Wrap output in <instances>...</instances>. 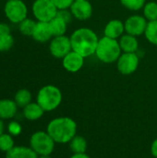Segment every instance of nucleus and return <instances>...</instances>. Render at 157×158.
<instances>
[{
  "instance_id": "obj_1",
  "label": "nucleus",
  "mask_w": 157,
  "mask_h": 158,
  "mask_svg": "<svg viewBox=\"0 0 157 158\" xmlns=\"http://www.w3.org/2000/svg\"><path fill=\"white\" fill-rule=\"evenodd\" d=\"M69 38L72 51L81 55L84 58L95 54L99 37L91 28L81 27L75 30Z\"/></svg>"
},
{
  "instance_id": "obj_2",
  "label": "nucleus",
  "mask_w": 157,
  "mask_h": 158,
  "mask_svg": "<svg viewBox=\"0 0 157 158\" xmlns=\"http://www.w3.org/2000/svg\"><path fill=\"white\" fill-rule=\"evenodd\" d=\"M46 131L56 143L65 144L77 135V123L68 117L56 118L48 123Z\"/></svg>"
},
{
  "instance_id": "obj_3",
  "label": "nucleus",
  "mask_w": 157,
  "mask_h": 158,
  "mask_svg": "<svg viewBox=\"0 0 157 158\" xmlns=\"http://www.w3.org/2000/svg\"><path fill=\"white\" fill-rule=\"evenodd\" d=\"M122 51L118 40L111 39L106 36L99 38V42L95 50L97 59L105 64H111L118 61Z\"/></svg>"
},
{
  "instance_id": "obj_4",
  "label": "nucleus",
  "mask_w": 157,
  "mask_h": 158,
  "mask_svg": "<svg viewBox=\"0 0 157 158\" xmlns=\"http://www.w3.org/2000/svg\"><path fill=\"white\" fill-rule=\"evenodd\" d=\"M62 92L56 85L48 84L43 86L37 93L36 102L41 106L44 112L56 110L62 102Z\"/></svg>"
},
{
  "instance_id": "obj_5",
  "label": "nucleus",
  "mask_w": 157,
  "mask_h": 158,
  "mask_svg": "<svg viewBox=\"0 0 157 158\" xmlns=\"http://www.w3.org/2000/svg\"><path fill=\"white\" fill-rule=\"evenodd\" d=\"M56 143L47 131H36L30 138V147L39 156H50L55 150Z\"/></svg>"
},
{
  "instance_id": "obj_6",
  "label": "nucleus",
  "mask_w": 157,
  "mask_h": 158,
  "mask_svg": "<svg viewBox=\"0 0 157 158\" xmlns=\"http://www.w3.org/2000/svg\"><path fill=\"white\" fill-rule=\"evenodd\" d=\"M31 11L37 21L49 22L56 16L58 10L51 0H34Z\"/></svg>"
},
{
  "instance_id": "obj_7",
  "label": "nucleus",
  "mask_w": 157,
  "mask_h": 158,
  "mask_svg": "<svg viewBox=\"0 0 157 158\" xmlns=\"http://www.w3.org/2000/svg\"><path fill=\"white\" fill-rule=\"evenodd\" d=\"M4 12L6 19L13 24H19L23 19L28 18V7L22 0L6 1Z\"/></svg>"
},
{
  "instance_id": "obj_8",
  "label": "nucleus",
  "mask_w": 157,
  "mask_h": 158,
  "mask_svg": "<svg viewBox=\"0 0 157 158\" xmlns=\"http://www.w3.org/2000/svg\"><path fill=\"white\" fill-rule=\"evenodd\" d=\"M71 51L72 47L69 36H54L51 39L49 44V52L54 57L62 59Z\"/></svg>"
},
{
  "instance_id": "obj_9",
  "label": "nucleus",
  "mask_w": 157,
  "mask_h": 158,
  "mask_svg": "<svg viewBox=\"0 0 157 158\" xmlns=\"http://www.w3.org/2000/svg\"><path fill=\"white\" fill-rule=\"evenodd\" d=\"M116 63L118 70L122 75H131L139 68L140 57L137 53H122Z\"/></svg>"
},
{
  "instance_id": "obj_10",
  "label": "nucleus",
  "mask_w": 157,
  "mask_h": 158,
  "mask_svg": "<svg viewBox=\"0 0 157 158\" xmlns=\"http://www.w3.org/2000/svg\"><path fill=\"white\" fill-rule=\"evenodd\" d=\"M148 20L142 15H131L125 21V32L133 36H141L144 34Z\"/></svg>"
},
{
  "instance_id": "obj_11",
  "label": "nucleus",
  "mask_w": 157,
  "mask_h": 158,
  "mask_svg": "<svg viewBox=\"0 0 157 158\" xmlns=\"http://www.w3.org/2000/svg\"><path fill=\"white\" fill-rule=\"evenodd\" d=\"M73 18L79 20L89 19L93 12V6L89 0L74 1L69 8Z\"/></svg>"
},
{
  "instance_id": "obj_12",
  "label": "nucleus",
  "mask_w": 157,
  "mask_h": 158,
  "mask_svg": "<svg viewBox=\"0 0 157 158\" xmlns=\"http://www.w3.org/2000/svg\"><path fill=\"white\" fill-rule=\"evenodd\" d=\"M84 57L77 52L71 51L62 58L63 68L70 73H76L80 71L84 65Z\"/></svg>"
},
{
  "instance_id": "obj_13",
  "label": "nucleus",
  "mask_w": 157,
  "mask_h": 158,
  "mask_svg": "<svg viewBox=\"0 0 157 158\" xmlns=\"http://www.w3.org/2000/svg\"><path fill=\"white\" fill-rule=\"evenodd\" d=\"M125 33L124 22L120 19H114L109 20L104 28V36L118 40Z\"/></svg>"
},
{
  "instance_id": "obj_14",
  "label": "nucleus",
  "mask_w": 157,
  "mask_h": 158,
  "mask_svg": "<svg viewBox=\"0 0 157 158\" xmlns=\"http://www.w3.org/2000/svg\"><path fill=\"white\" fill-rule=\"evenodd\" d=\"M32 39L38 43H46L54 37L49 22L37 21L32 33Z\"/></svg>"
},
{
  "instance_id": "obj_15",
  "label": "nucleus",
  "mask_w": 157,
  "mask_h": 158,
  "mask_svg": "<svg viewBox=\"0 0 157 158\" xmlns=\"http://www.w3.org/2000/svg\"><path fill=\"white\" fill-rule=\"evenodd\" d=\"M19 106L16 102L11 99H1L0 100V118L3 120H7L13 118L17 112Z\"/></svg>"
},
{
  "instance_id": "obj_16",
  "label": "nucleus",
  "mask_w": 157,
  "mask_h": 158,
  "mask_svg": "<svg viewBox=\"0 0 157 158\" xmlns=\"http://www.w3.org/2000/svg\"><path fill=\"white\" fill-rule=\"evenodd\" d=\"M118 43L122 53H137L139 49V41L137 37L126 32L118 39Z\"/></svg>"
},
{
  "instance_id": "obj_17",
  "label": "nucleus",
  "mask_w": 157,
  "mask_h": 158,
  "mask_svg": "<svg viewBox=\"0 0 157 158\" xmlns=\"http://www.w3.org/2000/svg\"><path fill=\"white\" fill-rule=\"evenodd\" d=\"M23 117L31 121H35L40 119L43 114H44V110L41 107V106L35 102H31L29 105H27L25 107H23V111H22Z\"/></svg>"
},
{
  "instance_id": "obj_18",
  "label": "nucleus",
  "mask_w": 157,
  "mask_h": 158,
  "mask_svg": "<svg viewBox=\"0 0 157 158\" xmlns=\"http://www.w3.org/2000/svg\"><path fill=\"white\" fill-rule=\"evenodd\" d=\"M39 156L27 146H14L10 151L6 153V158H38Z\"/></svg>"
},
{
  "instance_id": "obj_19",
  "label": "nucleus",
  "mask_w": 157,
  "mask_h": 158,
  "mask_svg": "<svg viewBox=\"0 0 157 158\" xmlns=\"http://www.w3.org/2000/svg\"><path fill=\"white\" fill-rule=\"evenodd\" d=\"M51 31L53 33V36H61V35H66V31L68 29V23L63 19L59 16H56L52 20L49 21Z\"/></svg>"
},
{
  "instance_id": "obj_20",
  "label": "nucleus",
  "mask_w": 157,
  "mask_h": 158,
  "mask_svg": "<svg viewBox=\"0 0 157 158\" xmlns=\"http://www.w3.org/2000/svg\"><path fill=\"white\" fill-rule=\"evenodd\" d=\"M69 148L73 154H81V153H86L88 148L87 141L84 137L76 135L69 143Z\"/></svg>"
},
{
  "instance_id": "obj_21",
  "label": "nucleus",
  "mask_w": 157,
  "mask_h": 158,
  "mask_svg": "<svg viewBox=\"0 0 157 158\" xmlns=\"http://www.w3.org/2000/svg\"><path fill=\"white\" fill-rule=\"evenodd\" d=\"M31 98H32V95H31V93L29 90H27V89H19L15 94L14 101L16 102V104H17V106L19 107L23 108L27 105L31 103Z\"/></svg>"
},
{
  "instance_id": "obj_22",
  "label": "nucleus",
  "mask_w": 157,
  "mask_h": 158,
  "mask_svg": "<svg viewBox=\"0 0 157 158\" xmlns=\"http://www.w3.org/2000/svg\"><path fill=\"white\" fill-rule=\"evenodd\" d=\"M36 23H37V20H34L30 18H26L19 24V30L22 35L31 37L33 31L35 29Z\"/></svg>"
},
{
  "instance_id": "obj_23",
  "label": "nucleus",
  "mask_w": 157,
  "mask_h": 158,
  "mask_svg": "<svg viewBox=\"0 0 157 158\" xmlns=\"http://www.w3.org/2000/svg\"><path fill=\"white\" fill-rule=\"evenodd\" d=\"M143 16L148 20H157V3L155 1L146 2L143 8Z\"/></svg>"
},
{
  "instance_id": "obj_24",
  "label": "nucleus",
  "mask_w": 157,
  "mask_h": 158,
  "mask_svg": "<svg viewBox=\"0 0 157 158\" xmlns=\"http://www.w3.org/2000/svg\"><path fill=\"white\" fill-rule=\"evenodd\" d=\"M146 38V40L154 44L157 45V20L148 21L145 32L143 34Z\"/></svg>"
},
{
  "instance_id": "obj_25",
  "label": "nucleus",
  "mask_w": 157,
  "mask_h": 158,
  "mask_svg": "<svg viewBox=\"0 0 157 158\" xmlns=\"http://www.w3.org/2000/svg\"><path fill=\"white\" fill-rule=\"evenodd\" d=\"M13 136L9 133H2L0 135V151L7 153L14 147Z\"/></svg>"
},
{
  "instance_id": "obj_26",
  "label": "nucleus",
  "mask_w": 157,
  "mask_h": 158,
  "mask_svg": "<svg viewBox=\"0 0 157 158\" xmlns=\"http://www.w3.org/2000/svg\"><path fill=\"white\" fill-rule=\"evenodd\" d=\"M120 4L128 10L139 11L142 10L146 4V0H119Z\"/></svg>"
},
{
  "instance_id": "obj_27",
  "label": "nucleus",
  "mask_w": 157,
  "mask_h": 158,
  "mask_svg": "<svg viewBox=\"0 0 157 158\" xmlns=\"http://www.w3.org/2000/svg\"><path fill=\"white\" fill-rule=\"evenodd\" d=\"M14 45V37L11 33L0 36V52H6Z\"/></svg>"
},
{
  "instance_id": "obj_28",
  "label": "nucleus",
  "mask_w": 157,
  "mask_h": 158,
  "mask_svg": "<svg viewBox=\"0 0 157 158\" xmlns=\"http://www.w3.org/2000/svg\"><path fill=\"white\" fill-rule=\"evenodd\" d=\"M7 131L12 136H18L21 133V125L17 121H10L7 125Z\"/></svg>"
},
{
  "instance_id": "obj_29",
  "label": "nucleus",
  "mask_w": 157,
  "mask_h": 158,
  "mask_svg": "<svg viewBox=\"0 0 157 158\" xmlns=\"http://www.w3.org/2000/svg\"><path fill=\"white\" fill-rule=\"evenodd\" d=\"M57 10H62V9H69L71 5L73 4L74 0H51Z\"/></svg>"
},
{
  "instance_id": "obj_30",
  "label": "nucleus",
  "mask_w": 157,
  "mask_h": 158,
  "mask_svg": "<svg viewBox=\"0 0 157 158\" xmlns=\"http://www.w3.org/2000/svg\"><path fill=\"white\" fill-rule=\"evenodd\" d=\"M56 15L59 16V17H61V18H62L63 19H65L68 23H70L71 20H72V18H73V16H72V14H71V12H70L69 9L58 10Z\"/></svg>"
},
{
  "instance_id": "obj_31",
  "label": "nucleus",
  "mask_w": 157,
  "mask_h": 158,
  "mask_svg": "<svg viewBox=\"0 0 157 158\" xmlns=\"http://www.w3.org/2000/svg\"><path fill=\"white\" fill-rule=\"evenodd\" d=\"M9 33H11L10 26L7 23L0 22V36L5 35V34H9Z\"/></svg>"
},
{
  "instance_id": "obj_32",
  "label": "nucleus",
  "mask_w": 157,
  "mask_h": 158,
  "mask_svg": "<svg viewBox=\"0 0 157 158\" xmlns=\"http://www.w3.org/2000/svg\"><path fill=\"white\" fill-rule=\"evenodd\" d=\"M151 153L155 158H157V138L153 142L151 145Z\"/></svg>"
},
{
  "instance_id": "obj_33",
  "label": "nucleus",
  "mask_w": 157,
  "mask_h": 158,
  "mask_svg": "<svg viewBox=\"0 0 157 158\" xmlns=\"http://www.w3.org/2000/svg\"><path fill=\"white\" fill-rule=\"evenodd\" d=\"M69 158H90V156L86 153H81V154H73Z\"/></svg>"
},
{
  "instance_id": "obj_34",
  "label": "nucleus",
  "mask_w": 157,
  "mask_h": 158,
  "mask_svg": "<svg viewBox=\"0 0 157 158\" xmlns=\"http://www.w3.org/2000/svg\"><path fill=\"white\" fill-rule=\"evenodd\" d=\"M4 130H5V123H4L3 119L0 118V135L2 133H4Z\"/></svg>"
},
{
  "instance_id": "obj_35",
  "label": "nucleus",
  "mask_w": 157,
  "mask_h": 158,
  "mask_svg": "<svg viewBox=\"0 0 157 158\" xmlns=\"http://www.w3.org/2000/svg\"><path fill=\"white\" fill-rule=\"evenodd\" d=\"M38 158H51V157H50V156H39Z\"/></svg>"
},
{
  "instance_id": "obj_36",
  "label": "nucleus",
  "mask_w": 157,
  "mask_h": 158,
  "mask_svg": "<svg viewBox=\"0 0 157 158\" xmlns=\"http://www.w3.org/2000/svg\"><path fill=\"white\" fill-rule=\"evenodd\" d=\"M74 1H82V0H74Z\"/></svg>"
},
{
  "instance_id": "obj_37",
  "label": "nucleus",
  "mask_w": 157,
  "mask_h": 158,
  "mask_svg": "<svg viewBox=\"0 0 157 158\" xmlns=\"http://www.w3.org/2000/svg\"><path fill=\"white\" fill-rule=\"evenodd\" d=\"M6 1H9V0H6Z\"/></svg>"
}]
</instances>
